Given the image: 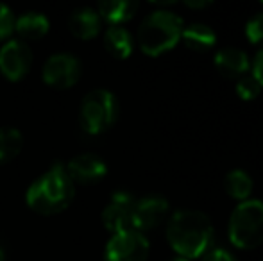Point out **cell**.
Instances as JSON below:
<instances>
[{
	"instance_id": "cell-1",
	"label": "cell",
	"mask_w": 263,
	"mask_h": 261,
	"mask_svg": "<svg viewBox=\"0 0 263 261\" xmlns=\"http://www.w3.org/2000/svg\"><path fill=\"white\" fill-rule=\"evenodd\" d=\"M166 240L181 258H202L213 245L211 220L197 209H179L168 220Z\"/></svg>"
},
{
	"instance_id": "cell-2",
	"label": "cell",
	"mask_w": 263,
	"mask_h": 261,
	"mask_svg": "<svg viewBox=\"0 0 263 261\" xmlns=\"http://www.w3.org/2000/svg\"><path fill=\"white\" fill-rule=\"evenodd\" d=\"M76 186L65 170V165H54L27 188L25 202L38 215H58L72 204Z\"/></svg>"
},
{
	"instance_id": "cell-3",
	"label": "cell",
	"mask_w": 263,
	"mask_h": 261,
	"mask_svg": "<svg viewBox=\"0 0 263 261\" xmlns=\"http://www.w3.org/2000/svg\"><path fill=\"white\" fill-rule=\"evenodd\" d=\"M184 24L176 13L166 9L153 11L138 27V45L147 56H161L179 43Z\"/></svg>"
},
{
	"instance_id": "cell-4",
	"label": "cell",
	"mask_w": 263,
	"mask_h": 261,
	"mask_svg": "<svg viewBox=\"0 0 263 261\" xmlns=\"http://www.w3.org/2000/svg\"><path fill=\"white\" fill-rule=\"evenodd\" d=\"M228 234L229 242L243 251L260 247L263 244V202L256 198L238 202L229 216Z\"/></svg>"
},
{
	"instance_id": "cell-5",
	"label": "cell",
	"mask_w": 263,
	"mask_h": 261,
	"mask_svg": "<svg viewBox=\"0 0 263 261\" xmlns=\"http://www.w3.org/2000/svg\"><path fill=\"white\" fill-rule=\"evenodd\" d=\"M118 118V101L111 91L93 90L84 95L79 108V124L86 134L99 136L113 127Z\"/></svg>"
},
{
	"instance_id": "cell-6",
	"label": "cell",
	"mask_w": 263,
	"mask_h": 261,
	"mask_svg": "<svg viewBox=\"0 0 263 261\" xmlns=\"http://www.w3.org/2000/svg\"><path fill=\"white\" fill-rule=\"evenodd\" d=\"M83 73V65L79 57L70 52L52 54L45 61L42 70V77L45 84H49L54 90H68L77 81L81 79Z\"/></svg>"
},
{
	"instance_id": "cell-7",
	"label": "cell",
	"mask_w": 263,
	"mask_h": 261,
	"mask_svg": "<svg viewBox=\"0 0 263 261\" xmlns=\"http://www.w3.org/2000/svg\"><path fill=\"white\" fill-rule=\"evenodd\" d=\"M151 245L145 234L125 231L113 234L104 249V261H147Z\"/></svg>"
},
{
	"instance_id": "cell-8",
	"label": "cell",
	"mask_w": 263,
	"mask_h": 261,
	"mask_svg": "<svg viewBox=\"0 0 263 261\" xmlns=\"http://www.w3.org/2000/svg\"><path fill=\"white\" fill-rule=\"evenodd\" d=\"M136 198L129 192H115L109 202L102 211V224L111 234L135 231L133 218H135Z\"/></svg>"
},
{
	"instance_id": "cell-9",
	"label": "cell",
	"mask_w": 263,
	"mask_h": 261,
	"mask_svg": "<svg viewBox=\"0 0 263 261\" xmlns=\"http://www.w3.org/2000/svg\"><path fill=\"white\" fill-rule=\"evenodd\" d=\"M32 66V50L22 39H7L0 47V73L9 81H20Z\"/></svg>"
},
{
	"instance_id": "cell-10",
	"label": "cell",
	"mask_w": 263,
	"mask_h": 261,
	"mask_svg": "<svg viewBox=\"0 0 263 261\" xmlns=\"http://www.w3.org/2000/svg\"><path fill=\"white\" fill-rule=\"evenodd\" d=\"M65 170L68 174V177L73 181V185L76 183H79V185H93V183H99L101 179L106 177L107 165L97 154L84 152L72 157L65 165Z\"/></svg>"
},
{
	"instance_id": "cell-11",
	"label": "cell",
	"mask_w": 263,
	"mask_h": 261,
	"mask_svg": "<svg viewBox=\"0 0 263 261\" xmlns=\"http://www.w3.org/2000/svg\"><path fill=\"white\" fill-rule=\"evenodd\" d=\"M168 215V202L165 197L159 195H147L136 200L135 204V218L133 227L138 233L145 234V231H151L158 227Z\"/></svg>"
},
{
	"instance_id": "cell-12",
	"label": "cell",
	"mask_w": 263,
	"mask_h": 261,
	"mask_svg": "<svg viewBox=\"0 0 263 261\" xmlns=\"http://www.w3.org/2000/svg\"><path fill=\"white\" fill-rule=\"evenodd\" d=\"M215 68L218 70L220 75L228 77V79H240V77L247 75L251 61L242 49L226 47V49L218 50L215 56Z\"/></svg>"
},
{
	"instance_id": "cell-13",
	"label": "cell",
	"mask_w": 263,
	"mask_h": 261,
	"mask_svg": "<svg viewBox=\"0 0 263 261\" xmlns=\"http://www.w3.org/2000/svg\"><path fill=\"white\" fill-rule=\"evenodd\" d=\"M68 29L76 38L79 39H93L101 32L102 20L99 16L97 9L93 7H77L72 11L68 18Z\"/></svg>"
},
{
	"instance_id": "cell-14",
	"label": "cell",
	"mask_w": 263,
	"mask_h": 261,
	"mask_svg": "<svg viewBox=\"0 0 263 261\" xmlns=\"http://www.w3.org/2000/svg\"><path fill=\"white\" fill-rule=\"evenodd\" d=\"M50 20L43 13L38 11H27L20 14L14 22V31L20 36L22 42H34L49 32Z\"/></svg>"
},
{
	"instance_id": "cell-15",
	"label": "cell",
	"mask_w": 263,
	"mask_h": 261,
	"mask_svg": "<svg viewBox=\"0 0 263 261\" xmlns=\"http://www.w3.org/2000/svg\"><path fill=\"white\" fill-rule=\"evenodd\" d=\"M104 47L117 59H127L135 49V39L124 25H109L104 32Z\"/></svg>"
},
{
	"instance_id": "cell-16",
	"label": "cell",
	"mask_w": 263,
	"mask_h": 261,
	"mask_svg": "<svg viewBox=\"0 0 263 261\" xmlns=\"http://www.w3.org/2000/svg\"><path fill=\"white\" fill-rule=\"evenodd\" d=\"M138 11V2L135 0H104L97 6L101 20L109 25H122L129 22Z\"/></svg>"
},
{
	"instance_id": "cell-17",
	"label": "cell",
	"mask_w": 263,
	"mask_h": 261,
	"mask_svg": "<svg viewBox=\"0 0 263 261\" xmlns=\"http://www.w3.org/2000/svg\"><path fill=\"white\" fill-rule=\"evenodd\" d=\"M181 39H183V43L190 50L206 52L211 47H215V43H217V34H215L213 29L206 24H190L188 27L183 29Z\"/></svg>"
},
{
	"instance_id": "cell-18",
	"label": "cell",
	"mask_w": 263,
	"mask_h": 261,
	"mask_svg": "<svg viewBox=\"0 0 263 261\" xmlns=\"http://www.w3.org/2000/svg\"><path fill=\"white\" fill-rule=\"evenodd\" d=\"M224 190L235 200H247L253 193V179L243 170H231L224 177Z\"/></svg>"
},
{
	"instance_id": "cell-19",
	"label": "cell",
	"mask_w": 263,
	"mask_h": 261,
	"mask_svg": "<svg viewBox=\"0 0 263 261\" xmlns=\"http://www.w3.org/2000/svg\"><path fill=\"white\" fill-rule=\"evenodd\" d=\"M24 149V134L16 127H0V165L11 163Z\"/></svg>"
},
{
	"instance_id": "cell-20",
	"label": "cell",
	"mask_w": 263,
	"mask_h": 261,
	"mask_svg": "<svg viewBox=\"0 0 263 261\" xmlns=\"http://www.w3.org/2000/svg\"><path fill=\"white\" fill-rule=\"evenodd\" d=\"M261 86L253 75H243L236 81V95L242 101H254L260 95Z\"/></svg>"
},
{
	"instance_id": "cell-21",
	"label": "cell",
	"mask_w": 263,
	"mask_h": 261,
	"mask_svg": "<svg viewBox=\"0 0 263 261\" xmlns=\"http://www.w3.org/2000/svg\"><path fill=\"white\" fill-rule=\"evenodd\" d=\"M14 22H16V16L13 11L6 4H0V42L7 39L14 32Z\"/></svg>"
},
{
	"instance_id": "cell-22",
	"label": "cell",
	"mask_w": 263,
	"mask_h": 261,
	"mask_svg": "<svg viewBox=\"0 0 263 261\" xmlns=\"http://www.w3.org/2000/svg\"><path fill=\"white\" fill-rule=\"evenodd\" d=\"M246 36L251 43H263V13H258L247 22Z\"/></svg>"
},
{
	"instance_id": "cell-23",
	"label": "cell",
	"mask_w": 263,
	"mask_h": 261,
	"mask_svg": "<svg viewBox=\"0 0 263 261\" xmlns=\"http://www.w3.org/2000/svg\"><path fill=\"white\" fill-rule=\"evenodd\" d=\"M202 261H236V258L226 249H210L202 256Z\"/></svg>"
},
{
	"instance_id": "cell-24",
	"label": "cell",
	"mask_w": 263,
	"mask_h": 261,
	"mask_svg": "<svg viewBox=\"0 0 263 261\" xmlns=\"http://www.w3.org/2000/svg\"><path fill=\"white\" fill-rule=\"evenodd\" d=\"M253 77L260 83V86L263 88V50L256 54L253 63Z\"/></svg>"
},
{
	"instance_id": "cell-25",
	"label": "cell",
	"mask_w": 263,
	"mask_h": 261,
	"mask_svg": "<svg viewBox=\"0 0 263 261\" xmlns=\"http://www.w3.org/2000/svg\"><path fill=\"white\" fill-rule=\"evenodd\" d=\"M186 6L192 9H202V7H208L210 2H186Z\"/></svg>"
},
{
	"instance_id": "cell-26",
	"label": "cell",
	"mask_w": 263,
	"mask_h": 261,
	"mask_svg": "<svg viewBox=\"0 0 263 261\" xmlns=\"http://www.w3.org/2000/svg\"><path fill=\"white\" fill-rule=\"evenodd\" d=\"M170 261H190V259H186V258H181V256H176L174 259H170Z\"/></svg>"
},
{
	"instance_id": "cell-27",
	"label": "cell",
	"mask_w": 263,
	"mask_h": 261,
	"mask_svg": "<svg viewBox=\"0 0 263 261\" xmlns=\"http://www.w3.org/2000/svg\"><path fill=\"white\" fill-rule=\"evenodd\" d=\"M0 261H4V249L0 247Z\"/></svg>"
}]
</instances>
